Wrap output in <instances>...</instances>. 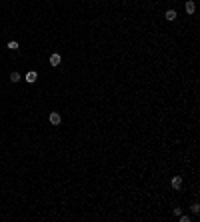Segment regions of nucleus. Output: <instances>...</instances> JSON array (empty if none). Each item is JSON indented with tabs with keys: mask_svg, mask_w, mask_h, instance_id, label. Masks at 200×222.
Returning a JSON list of instances; mask_svg holds the SVG:
<instances>
[{
	"mask_svg": "<svg viewBox=\"0 0 200 222\" xmlns=\"http://www.w3.org/2000/svg\"><path fill=\"white\" fill-rule=\"evenodd\" d=\"M24 80H26L28 84H34V82L38 80V72H36V70H28L26 76H24Z\"/></svg>",
	"mask_w": 200,
	"mask_h": 222,
	"instance_id": "1",
	"label": "nucleus"
},
{
	"mask_svg": "<svg viewBox=\"0 0 200 222\" xmlns=\"http://www.w3.org/2000/svg\"><path fill=\"white\" fill-rule=\"evenodd\" d=\"M172 212H174L176 216H180V214H182V208H172Z\"/></svg>",
	"mask_w": 200,
	"mask_h": 222,
	"instance_id": "11",
	"label": "nucleus"
},
{
	"mask_svg": "<svg viewBox=\"0 0 200 222\" xmlns=\"http://www.w3.org/2000/svg\"><path fill=\"white\" fill-rule=\"evenodd\" d=\"M60 122H62V116H60L58 112H52V114H50V124H52V126H58Z\"/></svg>",
	"mask_w": 200,
	"mask_h": 222,
	"instance_id": "3",
	"label": "nucleus"
},
{
	"mask_svg": "<svg viewBox=\"0 0 200 222\" xmlns=\"http://www.w3.org/2000/svg\"><path fill=\"white\" fill-rule=\"evenodd\" d=\"M10 80H12V82H18V80H20V72H16V70H14V72L10 74Z\"/></svg>",
	"mask_w": 200,
	"mask_h": 222,
	"instance_id": "8",
	"label": "nucleus"
},
{
	"mask_svg": "<svg viewBox=\"0 0 200 222\" xmlns=\"http://www.w3.org/2000/svg\"><path fill=\"white\" fill-rule=\"evenodd\" d=\"M180 222H190V216L188 214H180Z\"/></svg>",
	"mask_w": 200,
	"mask_h": 222,
	"instance_id": "10",
	"label": "nucleus"
},
{
	"mask_svg": "<svg viewBox=\"0 0 200 222\" xmlns=\"http://www.w3.org/2000/svg\"><path fill=\"white\" fill-rule=\"evenodd\" d=\"M8 48H10V50H18V42H16V40H10V42H8Z\"/></svg>",
	"mask_w": 200,
	"mask_h": 222,
	"instance_id": "9",
	"label": "nucleus"
},
{
	"mask_svg": "<svg viewBox=\"0 0 200 222\" xmlns=\"http://www.w3.org/2000/svg\"><path fill=\"white\" fill-rule=\"evenodd\" d=\"M60 60H62V58H60V54H58V52H54V54L50 56V66H60Z\"/></svg>",
	"mask_w": 200,
	"mask_h": 222,
	"instance_id": "4",
	"label": "nucleus"
},
{
	"mask_svg": "<svg viewBox=\"0 0 200 222\" xmlns=\"http://www.w3.org/2000/svg\"><path fill=\"white\" fill-rule=\"evenodd\" d=\"M170 186L174 190H180L182 188V178L180 176H172V180H170Z\"/></svg>",
	"mask_w": 200,
	"mask_h": 222,
	"instance_id": "2",
	"label": "nucleus"
},
{
	"mask_svg": "<svg viewBox=\"0 0 200 222\" xmlns=\"http://www.w3.org/2000/svg\"><path fill=\"white\" fill-rule=\"evenodd\" d=\"M176 10H172V8H170V10H166V14H164V18H166V20H176Z\"/></svg>",
	"mask_w": 200,
	"mask_h": 222,
	"instance_id": "6",
	"label": "nucleus"
},
{
	"mask_svg": "<svg viewBox=\"0 0 200 222\" xmlns=\"http://www.w3.org/2000/svg\"><path fill=\"white\" fill-rule=\"evenodd\" d=\"M184 10H186V14H194V10H196V6H194V2H192V0H188V2H186Z\"/></svg>",
	"mask_w": 200,
	"mask_h": 222,
	"instance_id": "5",
	"label": "nucleus"
},
{
	"mask_svg": "<svg viewBox=\"0 0 200 222\" xmlns=\"http://www.w3.org/2000/svg\"><path fill=\"white\" fill-rule=\"evenodd\" d=\"M190 210H192V214H196V216H198V214H200V204H198V202H194V204L190 206Z\"/></svg>",
	"mask_w": 200,
	"mask_h": 222,
	"instance_id": "7",
	"label": "nucleus"
}]
</instances>
